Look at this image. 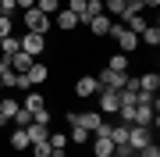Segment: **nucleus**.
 <instances>
[{"mask_svg":"<svg viewBox=\"0 0 160 157\" xmlns=\"http://www.w3.org/2000/svg\"><path fill=\"white\" fill-rule=\"evenodd\" d=\"M22 22H25V32H39V36H46V32H50V25H53V18L43 14L39 7H29Z\"/></svg>","mask_w":160,"mask_h":157,"instance_id":"f257e3e1","label":"nucleus"},{"mask_svg":"<svg viewBox=\"0 0 160 157\" xmlns=\"http://www.w3.org/2000/svg\"><path fill=\"white\" fill-rule=\"evenodd\" d=\"M107 36H110V39H118V47L125 50V54H128V50H139V36H135V32H128L121 22L110 25V32H107Z\"/></svg>","mask_w":160,"mask_h":157,"instance_id":"f03ea898","label":"nucleus"},{"mask_svg":"<svg viewBox=\"0 0 160 157\" xmlns=\"http://www.w3.org/2000/svg\"><path fill=\"white\" fill-rule=\"evenodd\" d=\"M18 43H22V50L29 54L32 61H39V54L46 50V36H39V32H25V36H18Z\"/></svg>","mask_w":160,"mask_h":157,"instance_id":"7ed1b4c3","label":"nucleus"},{"mask_svg":"<svg viewBox=\"0 0 160 157\" xmlns=\"http://www.w3.org/2000/svg\"><path fill=\"white\" fill-rule=\"evenodd\" d=\"M153 143V132L149 125H128V150H142V146Z\"/></svg>","mask_w":160,"mask_h":157,"instance_id":"20e7f679","label":"nucleus"},{"mask_svg":"<svg viewBox=\"0 0 160 157\" xmlns=\"http://www.w3.org/2000/svg\"><path fill=\"white\" fill-rule=\"evenodd\" d=\"M22 79H25V89H36V86H43V82L50 79V68H46L43 61H32V68L25 71Z\"/></svg>","mask_w":160,"mask_h":157,"instance_id":"39448f33","label":"nucleus"},{"mask_svg":"<svg viewBox=\"0 0 160 157\" xmlns=\"http://www.w3.org/2000/svg\"><path fill=\"white\" fill-rule=\"evenodd\" d=\"M96 93H100L96 75H82L78 82H75V97H78V100H89V97H96Z\"/></svg>","mask_w":160,"mask_h":157,"instance_id":"423d86ee","label":"nucleus"},{"mask_svg":"<svg viewBox=\"0 0 160 157\" xmlns=\"http://www.w3.org/2000/svg\"><path fill=\"white\" fill-rule=\"evenodd\" d=\"M118 107H121L118 89H103L100 86V114H118Z\"/></svg>","mask_w":160,"mask_h":157,"instance_id":"0eeeda50","label":"nucleus"},{"mask_svg":"<svg viewBox=\"0 0 160 157\" xmlns=\"http://www.w3.org/2000/svg\"><path fill=\"white\" fill-rule=\"evenodd\" d=\"M96 82H100L103 89H125L128 75H121V71H110V68H103L100 75H96Z\"/></svg>","mask_w":160,"mask_h":157,"instance_id":"6e6552de","label":"nucleus"},{"mask_svg":"<svg viewBox=\"0 0 160 157\" xmlns=\"http://www.w3.org/2000/svg\"><path fill=\"white\" fill-rule=\"evenodd\" d=\"M86 25H89V32L96 36V39H103V36L110 32V25H114V18H107V14H92Z\"/></svg>","mask_w":160,"mask_h":157,"instance_id":"1a4fd4ad","label":"nucleus"},{"mask_svg":"<svg viewBox=\"0 0 160 157\" xmlns=\"http://www.w3.org/2000/svg\"><path fill=\"white\" fill-rule=\"evenodd\" d=\"M92 154H96V157H110V154H114V143H110V136H103V132H92Z\"/></svg>","mask_w":160,"mask_h":157,"instance_id":"9d476101","label":"nucleus"},{"mask_svg":"<svg viewBox=\"0 0 160 157\" xmlns=\"http://www.w3.org/2000/svg\"><path fill=\"white\" fill-rule=\"evenodd\" d=\"M135 86H139V93H153V97H157V89H160V75H157V71H146V75L135 79Z\"/></svg>","mask_w":160,"mask_h":157,"instance_id":"9b49d317","label":"nucleus"},{"mask_svg":"<svg viewBox=\"0 0 160 157\" xmlns=\"http://www.w3.org/2000/svg\"><path fill=\"white\" fill-rule=\"evenodd\" d=\"M53 25H57V29H64V32H71V29H78V18H75L68 7H61V11L53 14Z\"/></svg>","mask_w":160,"mask_h":157,"instance_id":"f8f14e48","label":"nucleus"},{"mask_svg":"<svg viewBox=\"0 0 160 157\" xmlns=\"http://www.w3.org/2000/svg\"><path fill=\"white\" fill-rule=\"evenodd\" d=\"M7 61H11V68L18 71V75H25V71L32 68V57H29V54H25V50H18V54H11V57H7Z\"/></svg>","mask_w":160,"mask_h":157,"instance_id":"ddd939ff","label":"nucleus"},{"mask_svg":"<svg viewBox=\"0 0 160 157\" xmlns=\"http://www.w3.org/2000/svg\"><path fill=\"white\" fill-rule=\"evenodd\" d=\"M29 132H25V128H18L14 125V132H11V150H29Z\"/></svg>","mask_w":160,"mask_h":157,"instance_id":"4468645a","label":"nucleus"},{"mask_svg":"<svg viewBox=\"0 0 160 157\" xmlns=\"http://www.w3.org/2000/svg\"><path fill=\"white\" fill-rule=\"evenodd\" d=\"M25 132H29V143H39L50 136V125H39V122H32V125H25Z\"/></svg>","mask_w":160,"mask_h":157,"instance_id":"2eb2a0df","label":"nucleus"},{"mask_svg":"<svg viewBox=\"0 0 160 157\" xmlns=\"http://www.w3.org/2000/svg\"><path fill=\"white\" fill-rule=\"evenodd\" d=\"M139 43H146V47H160V25H146L142 36H139Z\"/></svg>","mask_w":160,"mask_h":157,"instance_id":"dca6fc26","label":"nucleus"},{"mask_svg":"<svg viewBox=\"0 0 160 157\" xmlns=\"http://www.w3.org/2000/svg\"><path fill=\"white\" fill-rule=\"evenodd\" d=\"M25 111H32V114H36V111H43L46 107V100H43V93H39V89H32V93L29 97H25V104H22Z\"/></svg>","mask_w":160,"mask_h":157,"instance_id":"f3484780","label":"nucleus"},{"mask_svg":"<svg viewBox=\"0 0 160 157\" xmlns=\"http://www.w3.org/2000/svg\"><path fill=\"white\" fill-rule=\"evenodd\" d=\"M18 50H22V43H18V36H14V32L0 39V54H4V57H11V54H18Z\"/></svg>","mask_w":160,"mask_h":157,"instance_id":"a211bd4d","label":"nucleus"},{"mask_svg":"<svg viewBox=\"0 0 160 157\" xmlns=\"http://www.w3.org/2000/svg\"><path fill=\"white\" fill-rule=\"evenodd\" d=\"M103 14L107 18H121L125 14V0H103Z\"/></svg>","mask_w":160,"mask_h":157,"instance_id":"6ab92c4d","label":"nucleus"},{"mask_svg":"<svg viewBox=\"0 0 160 157\" xmlns=\"http://www.w3.org/2000/svg\"><path fill=\"white\" fill-rule=\"evenodd\" d=\"M110 71H121V75H128V54H114V57L107 61Z\"/></svg>","mask_w":160,"mask_h":157,"instance_id":"aec40b11","label":"nucleus"},{"mask_svg":"<svg viewBox=\"0 0 160 157\" xmlns=\"http://www.w3.org/2000/svg\"><path fill=\"white\" fill-rule=\"evenodd\" d=\"M68 139L78 143V146H86V143L92 139V132H89V128H82V125H71V136H68Z\"/></svg>","mask_w":160,"mask_h":157,"instance_id":"412c9836","label":"nucleus"},{"mask_svg":"<svg viewBox=\"0 0 160 157\" xmlns=\"http://www.w3.org/2000/svg\"><path fill=\"white\" fill-rule=\"evenodd\" d=\"M18 107H22V104H18L11 93H7V97H0V114H4V118H14V111H18Z\"/></svg>","mask_w":160,"mask_h":157,"instance_id":"4be33fe9","label":"nucleus"},{"mask_svg":"<svg viewBox=\"0 0 160 157\" xmlns=\"http://www.w3.org/2000/svg\"><path fill=\"white\" fill-rule=\"evenodd\" d=\"M29 150H32V157H53V146L46 143V139H39V143H32Z\"/></svg>","mask_w":160,"mask_h":157,"instance_id":"5701e85b","label":"nucleus"},{"mask_svg":"<svg viewBox=\"0 0 160 157\" xmlns=\"http://www.w3.org/2000/svg\"><path fill=\"white\" fill-rule=\"evenodd\" d=\"M36 7H39L43 14H50V18H53V14L61 11V0H36Z\"/></svg>","mask_w":160,"mask_h":157,"instance_id":"b1692460","label":"nucleus"},{"mask_svg":"<svg viewBox=\"0 0 160 157\" xmlns=\"http://www.w3.org/2000/svg\"><path fill=\"white\" fill-rule=\"evenodd\" d=\"M11 122H14L18 128H25V125H32V111H25V107H18V111H14V118H11Z\"/></svg>","mask_w":160,"mask_h":157,"instance_id":"393cba45","label":"nucleus"},{"mask_svg":"<svg viewBox=\"0 0 160 157\" xmlns=\"http://www.w3.org/2000/svg\"><path fill=\"white\" fill-rule=\"evenodd\" d=\"M46 143H50L53 150H64V146H68V132H50V136H46Z\"/></svg>","mask_w":160,"mask_h":157,"instance_id":"a878e982","label":"nucleus"},{"mask_svg":"<svg viewBox=\"0 0 160 157\" xmlns=\"http://www.w3.org/2000/svg\"><path fill=\"white\" fill-rule=\"evenodd\" d=\"M142 11H146L142 0H125V14H142Z\"/></svg>","mask_w":160,"mask_h":157,"instance_id":"bb28decb","label":"nucleus"},{"mask_svg":"<svg viewBox=\"0 0 160 157\" xmlns=\"http://www.w3.org/2000/svg\"><path fill=\"white\" fill-rule=\"evenodd\" d=\"M11 32H14V22H11L7 14H0V39H4V36H11Z\"/></svg>","mask_w":160,"mask_h":157,"instance_id":"cd10ccee","label":"nucleus"},{"mask_svg":"<svg viewBox=\"0 0 160 157\" xmlns=\"http://www.w3.org/2000/svg\"><path fill=\"white\" fill-rule=\"evenodd\" d=\"M18 11V7H14V0H0V14H7V18H11Z\"/></svg>","mask_w":160,"mask_h":157,"instance_id":"c85d7f7f","label":"nucleus"},{"mask_svg":"<svg viewBox=\"0 0 160 157\" xmlns=\"http://www.w3.org/2000/svg\"><path fill=\"white\" fill-rule=\"evenodd\" d=\"M139 154H142V157H160V146H157V143H149V146H142Z\"/></svg>","mask_w":160,"mask_h":157,"instance_id":"c756f323","label":"nucleus"},{"mask_svg":"<svg viewBox=\"0 0 160 157\" xmlns=\"http://www.w3.org/2000/svg\"><path fill=\"white\" fill-rule=\"evenodd\" d=\"M92 14H103V0H89V18Z\"/></svg>","mask_w":160,"mask_h":157,"instance_id":"7c9ffc66","label":"nucleus"},{"mask_svg":"<svg viewBox=\"0 0 160 157\" xmlns=\"http://www.w3.org/2000/svg\"><path fill=\"white\" fill-rule=\"evenodd\" d=\"M14 7L18 11H29V7H36V0H14Z\"/></svg>","mask_w":160,"mask_h":157,"instance_id":"2f4dec72","label":"nucleus"},{"mask_svg":"<svg viewBox=\"0 0 160 157\" xmlns=\"http://www.w3.org/2000/svg\"><path fill=\"white\" fill-rule=\"evenodd\" d=\"M142 4H146V7H153V11H157V7H160V0H142Z\"/></svg>","mask_w":160,"mask_h":157,"instance_id":"473e14b6","label":"nucleus"},{"mask_svg":"<svg viewBox=\"0 0 160 157\" xmlns=\"http://www.w3.org/2000/svg\"><path fill=\"white\" fill-rule=\"evenodd\" d=\"M4 125H11V118H4V114H0V128H4Z\"/></svg>","mask_w":160,"mask_h":157,"instance_id":"72a5a7b5","label":"nucleus"},{"mask_svg":"<svg viewBox=\"0 0 160 157\" xmlns=\"http://www.w3.org/2000/svg\"><path fill=\"white\" fill-rule=\"evenodd\" d=\"M0 93H4V82H0Z\"/></svg>","mask_w":160,"mask_h":157,"instance_id":"f704fd0d","label":"nucleus"}]
</instances>
